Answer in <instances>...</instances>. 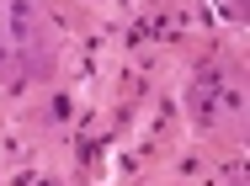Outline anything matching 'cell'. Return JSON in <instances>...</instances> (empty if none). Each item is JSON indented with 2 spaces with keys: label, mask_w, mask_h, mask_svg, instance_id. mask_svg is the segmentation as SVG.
I'll use <instances>...</instances> for the list:
<instances>
[{
  "label": "cell",
  "mask_w": 250,
  "mask_h": 186,
  "mask_svg": "<svg viewBox=\"0 0 250 186\" xmlns=\"http://www.w3.org/2000/svg\"><path fill=\"white\" fill-rule=\"evenodd\" d=\"M43 59L38 0H0V69H32Z\"/></svg>",
  "instance_id": "cell-1"
}]
</instances>
